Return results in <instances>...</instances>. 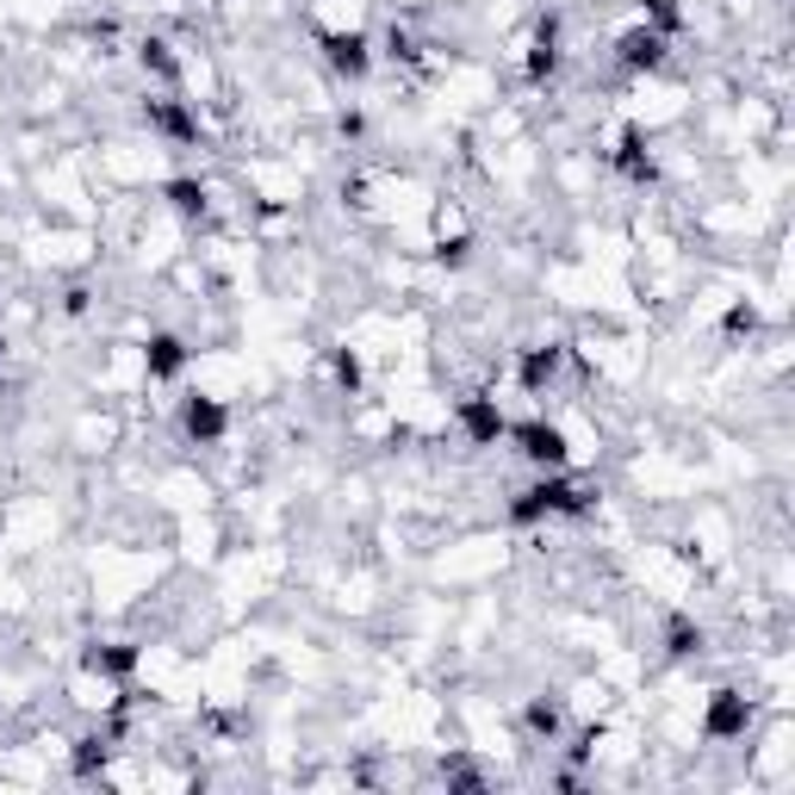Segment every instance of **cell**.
<instances>
[{
  "mask_svg": "<svg viewBox=\"0 0 795 795\" xmlns=\"http://www.w3.org/2000/svg\"><path fill=\"white\" fill-rule=\"evenodd\" d=\"M504 435L516 442V454H523L535 472H565V466H572V447H565V435L553 423H541V417H535V423L504 429Z\"/></svg>",
  "mask_w": 795,
  "mask_h": 795,
  "instance_id": "cell-1",
  "label": "cell"
},
{
  "mask_svg": "<svg viewBox=\"0 0 795 795\" xmlns=\"http://www.w3.org/2000/svg\"><path fill=\"white\" fill-rule=\"evenodd\" d=\"M454 417H460V429H466V442L472 447H491V442H504V410H498V398H460L454 405Z\"/></svg>",
  "mask_w": 795,
  "mask_h": 795,
  "instance_id": "cell-2",
  "label": "cell"
},
{
  "mask_svg": "<svg viewBox=\"0 0 795 795\" xmlns=\"http://www.w3.org/2000/svg\"><path fill=\"white\" fill-rule=\"evenodd\" d=\"M746 721H752V702L739 697V690H715L702 734H709V739H739V734H746Z\"/></svg>",
  "mask_w": 795,
  "mask_h": 795,
  "instance_id": "cell-3",
  "label": "cell"
},
{
  "mask_svg": "<svg viewBox=\"0 0 795 795\" xmlns=\"http://www.w3.org/2000/svg\"><path fill=\"white\" fill-rule=\"evenodd\" d=\"M324 62H330L336 75L361 81L373 69V50H367V38H361V32H330V38H324Z\"/></svg>",
  "mask_w": 795,
  "mask_h": 795,
  "instance_id": "cell-4",
  "label": "cell"
},
{
  "mask_svg": "<svg viewBox=\"0 0 795 795\" xmlns=\"http://www.w3.org/2000/svg\"><path fill=\"white\" fill-rule=\"evenodd\" d=\"M180 429H187V442L212 447V442H224L231 417H224V405H218V398H187V410H180Z\"/></svg>",
  "mask_w": 795,
  "mask_h": 795,
  "instance_id": "cell-5",
  "label": "cell"
},
{
  "mask_svg": "<svg viewBox=\"0 0 795 795\" xmlns=\"http://www.w3.org/2000/svg\"><path fill=\"white\" fill-rule=\"evenodd\" d=\"M143 361H150V379H180L187 373V342L180 336H150Z\"/></svg>",
  "mask_w": 795,
  "mask_h": 795,
  "instance_id": "cell-6",
  "label": "cell"
},
{
  "mask_svg": "<svg viewBox=\"0 0 795 795\" xmlns=\"http://www.w3.org/2000/svg\"><path fill=\"white\" fill-rule=\"evenodd\" d=\"M621 62H628V69H659L665 32H653V25H646V32H628V38H621Z\"/></svg>",
  "mask_w": 795,
  "mask_h": 795,
  "instance_id": "cell-7",
  "label": "cell"
},
{
  "mask_svg": "<svg viewBox=\"0 0 795 795\" xmlns=\"http://www.w3.org/2000/svg\"><path fill=\"white\" fill-rule=\"evenodd\" d=\"M81 665H87L94 678H125V671L137 665V646H87Z\"/></svg>",
  "mask_w": 795,
  "mask_h": 795,
  "instance_id": "cell-8",
  "label": "cell"
},
{
  "mask_svg": "<svg viewBox=\"0 0 795 795\" xmlns=\"http://www.w3.org/2000/svg\"><path fill=\"white\" fill-rule=\"evenodd\" d=\"M150 125H155V131H168L175 143H199V125L180 113L175 100H150Z\"/></svg>",
  "mask_w": 795,
  "mask_h": 795,
  "instance_id": "cell-9",
  "label": "cell"
},
{
  "mask_svg": "<svg viewBox=\"0 0 795 795\" xmlns=\"http://www.w3.org/2000/svg\"><path fill=\"white\" fill-rule=\"evenodd\" d=\"M560 354H565V349H528V354H523V386L535 391V398L553 386V373H560Z\"/></svg>",
  "mask_w": 795,
  "mask_h": 795,
  "instance_id": "cell-10",
  "label": "cell"
},
{
  "mask_svg": "<svg viewBox=\"0 0 795 795\" xmlns=\"http://www.w3.org/2000/svg\"><path fill=\"white\" fill-rule=\"evenodd\" d=\"M162 194H168V206H175L180 218H206V187H199V180H168Z\"/></svg>",
  "mask_w": 795,
  "mask_h": 795,
  "instance_id": "cell-11",
  "label": "cell"
},
{
  "mask_svg": "<svg viewBox=\"0 0 795 795\" xmlns=\"http://www.w3.org/2000/svg\"><path fill=\"white\" fill-rule=\"evenodd\" d=\"M560 702H528V734H541V739H553L560 734Z\"/></svg>",
  "mask_w": 795,
  "mask_h": 795,
  "instance_id": "cell-12",
  "label": "cell"
},
{
  "mask_svg": "<svg viewBox=\"0 0 795 795\" xmlns=\"http://www.w3.org/2000/svg\"><path fill=\"white\" fill-rule=\"evenodd\" d=\"M143 69H155L162 81H175V75H180V62L168 57V44H162V38H150V44H143Z\"/></svg>",
  "mask_w": 795,
  "mask_h": 795,
  "instance_id": "cell-13",
  "label": "cell"
},
{
  "mask_svg": "<svg viewBox=\"0 0 795 795\" xmlns=\"http://www.w3.org/2000/svg\"><path fill=\"white\" fill-rule=\"evenodd\" d=\"M697 646H702V628H690V621H671V653H678V659H690Z\"/></svg>",
  "mask_w": 795,
  "mask_h": 795,
  "instance_id": "cell-14",
  "label": "cell"
},
{
  "mask_svg": "<svg viewBox=\"0 0 795 795\" xmlns=\"http://www.w3.org/2000/svg\"><path fill=\"white\" fill-rule=\"evenodd\" d=\"M100 764H106V739H100V734H94V739H81V752H75V771L87 776V771H100Z\"/></svg>",
  "mask_w": 795,
  "mask_h": 795,
  "instance_id": "cell-15",
  "label": "cell"
},
{
  "mask_svg": "<svg viewBox=\"0 0 795 795\" xmlns=\"http://www.w3.org/2000/svg\"><path fill=\"white\" fill-rule=\"evenodd\" d=\"M646 20H653V32H671L678 25V0H641Z\"/></svg>",
  "mask_w": 795,
  "mask_h": 795,
  "instance_id": "cell-16",
  "label": "cell"
},
{
  "mask_svg": "<svg viewBox=\"0 0 795 795\" xmlns=\"http://www.w3.org/2000/svg\"><path fill=\"white\" fill-rule=\"evenodd\" d=\"M330 367H336V379H342V386H361V361H354V354L349 349H336V361H330Z\"/></svg>",
  "mask_w": 795,
  "mask_h": 795,
  "instance_id": "cell-17",
  "label": "cell"
}]
</instances>
